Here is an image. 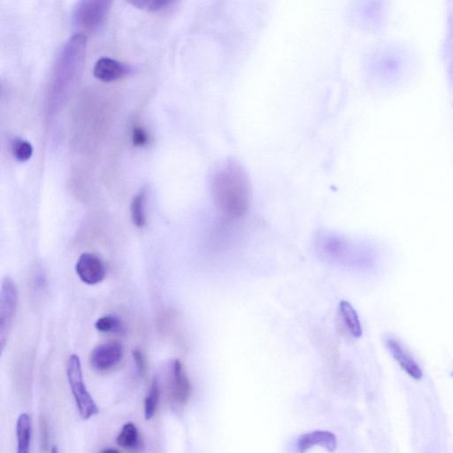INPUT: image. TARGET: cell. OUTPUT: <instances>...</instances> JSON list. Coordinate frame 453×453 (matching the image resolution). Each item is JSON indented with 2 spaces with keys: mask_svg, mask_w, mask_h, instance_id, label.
I'll return each mask as SVG.
<instances>
[{
  "mask_svg": "<svg viewBox=\"0 0 453 453\" xmlns=\"http://www.w3.org/2000/svg\"><path fill=\"white\" fill-rule=\"evenodd\" d=\"M114 0H78L72 11L73 25L93 30L104 22Z\"/></svg>",
  "mask_w": 453,
  "mask_h": 453,
  "instance_id": "3",
  "label": "cell"
},
{
  "mask_svg": "<svg viewBox=\"0 0 453 453\" xmlns=\"http://www.w3.org/2000/svg\"><path fill=\"white\" fill-rule=\"evenodd\" d=\"M103 453H115L118 452L117 449H105L102 451Z\"/></svg>",
  "mask_w": 453,
  "mask_h": 453,
  "instance_id": "21",
  "label": "cell"
},
{
  "mask_svg": "<svg viewBox=\"0 0 453 453\" xmlns=\"http://www.w3.org/2000/svg\"><path fill=\"white\" fill-rule=\"evenodd\" d=\"M171 396L175 404L184 406L191 396L192 386L184 366L180 360H175L172 367Z\"/></svg>",
  "mask_w": 453,
  "mask_h": 453,
  "instance_id": "7",
  "label": "cell"
},
{
  "mask_svg": "<svg viewBox=\"0 0 453 453\" xmlns=\"http://www.w3.org/2000/svg\"><path fill=\"white\" fill-rule=\"evenodd\" d=\"M211 188L213 202L225 224H233L247 213L252 202L251 182L237 161H224L216 168Z\"/></svg>",
  "mask_w": 453,
  "mask_h": 453,
  "instance_id": "1",
  "label": "cell"
},
{
  "mask_svg": "<svg viewBox=\"0 0 453 453\" xmlns=\"http://www.w3.org/2000/svg\"><path fill=\"white\" fill-rule=\"evenodd\" d=\"M117 442L120 447L129 451L138 449L140 445V437L136 425L132 423H126L118 435Z\"/></svg>",
  "mask_w": 453,
  "mask_h": 453,
  "instance_id": "13",
  "label": "cell"
},
{
  "mask_svg": "<svg viewBox=\"0 0 453 453\" xmlns=\"http://www.w3.org/2000/svg\"><path fill=\"white\" fill-rule=\"evenodd\" d=\"M386 346H387V348L396 363L399 364V366L407 375H409L413 379H416V380H420V379L423 378V371H421L419 365L406 352V350L403 348L398 341L389 339L386 341Z\"/></svg>",
  "mask_w": 453,
  "mask_h": 453,
  "instance_id": "10",
  "label": "cell"
},
{
  "mask_svg": "<svg viewBox=\"0 0 453 453\" xmlns=\"http://www.w3.org/2000/svg\"><path fill=\"white\" fill-rule=\"evenodd\" d=\"M133 359H134L136 368H138L139 373L143 375L146 370V361L143 359V353L139 350L133 351Z\"/></svg>",
  "mask_w": 453,
  "mask_h": 453,
  "instance_id": "20",
  "label": "cell"
},
{
  "mask_svg": "<svg viewBox=\"0 0 453 453\" xmlns=\"http://www.w3.org/2000/svg\"><path fill=\"white\" fill-rule=\"evenodd\" d=\"M76 271L82 282L88 286H96L105 279L107 269L103 261L97 255L86 252L80 256Z\"/></svg>",
  "mask_w": 453,
  "mask_h": 453,
  "instance_id": "6",
  "label": "cell"
},
{
  "mask_svg": "<svg viewBox=\"0 0 453 453\" xmlns=\"http://www.w3.org/2000/svg\"><path fill=\"white\" fill-rule=\"evenodd\" d=\"M132 142L133 145L136 147H142L147 145L149 142V138L145 129L140 127H136L133 129Z\"/></svg>",
  "mask_w": 453,
  "mask_h": 453,
  "instance_id": "19",
  "label": "cell"
},
{
  "mask_svg": "<svg viewBox=\"0 0 453 453\" xmlns=\"http://www.w3.org/2000/svg\"><path fill=\"white\" fill-rule=\"evenodd\" d=\"M126 1L142 11L155 13L167 8L173 0H126Z\"/></svg>",
  "mask_w": 453,
  "mask_h": 453,
  "instance_id": "16",
  "label": "cell"
},
{
  "mask_svg": "<svg viewBox=\"0 0 453 453\" xmlns=\"http://www.w3.org/2000/svg\"><path fill=\"white\" fill-rule=\"evenodd\" d=\"M66 375H68L70 388H71L80 416L83 420H88L96 416L98 408L84 384L82 364H81L79 356L76 354L69 357L68 366H66Z\"/></svg>",
  "mask_w": 453,
  "mask_h": 453,
  "instance_id": "2",
  "label": "cell"
},
{
  "mask_svg": "<svg viewBox=\"0 0 453 453\" xmlns=\"http://www.w3.org/2000/svg\"><path fill=\"white\" fill-rule=\"evenodd\" d=\"M336 437L332 432L326 430H315L302 435L298 439L297 447L300 452H305L309 449L319 446L325 448L326 451L333 452L336 449Z\"/></svg>",
  "mask_w": 453,
  "mask_h": 453,
  "instance_id": "9",
  "label": "cell"
},
{
  "mask_svg": "<svg viewBox=\"0 0 453 453\" xmlns=\"http://www.w3.org/2000/svg\"><path fill=\"white\" fill-rule=\"evenodd\" d=\"M124 347L118 342L102 343L90 353V363L95 370L104 372L112 370L121 363Z\"/></svg>",
  "mask_w": 453,
  "mask_h": 453,
  "instance_id": "5",
  "label": "cell"
},
{
  "mask_svg": "<svg viewBox=\"0 0 453 453\" xmlns=\"http://www.w3.org/2000/svg\"><path fill=\"white\" fill-rule=\"evenodd\" d=\"M160 399V386L159 382L153 380L145 400V417L146 420H150L156 413L158 404Z\"/></svg>",
  "mask_w": 453,
  "mask_h": 453,
  "instance_id": "15",
  "label": "cell"
},
{
  "mask_svg": "<svg viewBox=\"0 0 453 453\" xmlns=\"http://www.w3.org/2000/svg\"><path fill=\"white\" fill-rule=\"evenodd\" d=\"M146 193L141 192L139 194L136 195L131 203V216L133 223L138 228L145 226L146 213H145Z\"/></svg>",
  "mask_w": 453,
  "mask_h": 453,
  "instance_id": "14",
  "label": "cell"
},
{
  "mask_svg": "<svg viewBox=\"0 0 453 453\" xmlns=\"http://www.w3.org/2000/svg\"><path fill=\"white\" fill-rule=\"evenodd\" d=\"M122 326L120 319L114 315L103 316L95 323V328L102 333L118 332Z\"/></svg>",
  "mask_w": 453,
  "mask_h": 453,
  "instance_id": "18",
  "label": "cell"
},
{
  "mask_svg": "<svg viewBox=\"0 0 453 453\" xmlns=\"http://www.w3.org/2000/svg\"><path fill=\"white\" fill-rule=\"evenodd\" d=\"M339 311L346 328L348 329L352 336L356 337V339H359L363 336V330L359 315H358L352 304L349 303L348 301H341L339 305Z\"/></svg>",
  "mask_w": 453,
  "mask_h": 453,
  "instance_id": "12",
  "label": "cell"
},
{
  "mask_svg": "<svg viewBox=\"0 0 453 453\" xmlns=\"http://www.w3.org/2000/svg\"><path fill=\"white\" fill-rule=\"evenodd\" d=\"M131 69L124 63L110 58H101L94 66L93 75L104 83L115 82L127 76Z\"/></svg>",
  "mask_w": 453,
  "mask_h": 453,
  "instance_id": "8",
  "label": "cell"
},
{
  "mask_svg": "<svg viewBox=\"0 0 453 453\" xmlns=\"http://www.w3.org/2000/svg\"><path fill=\"white\" fill-rule=\"evenodd\" d=\"M12 149L13 157L20 163H25L29 160L33 154V146L25 140L20 139L13 140Z\"/></svg>",
  "mask_w": 453,
  "mask_h": 453,
  "instance_id": "17",
  "label": "cell"
},
{
  "mask_svg": "<svg viewBox=\"0 0 453 453\" xmlns=\"http://www.w3.org/2000/svg\"><path fill=\"white\" fill-rule=\"evenodd\" d=\"M17 303H18V293L15 282L6 276L2 281L1 291H0V346L4 351L8 341L11 331L13 319H15Z\"/></svg>",
  "mask_w": 453,
  "mask_h": 453,
  "instance_id": "4",
  "label": "cell"
},
{
  "mask_svg": "<svg viewBox=\"0 0 453 453\" xmlns=\"http://www.w3.org/2000/svg\"><path fill=\"white\" fill-rule=\"evenodd\" d=\"M17 444L18 453H28L30 449L31 435H33V423L28 413H23L16 423Z\"/></svg>",
  "mask_w": 453,
  "mask_h": 453,
  "instance_id": "11",
  "label": "cell"
}]
</instances>
